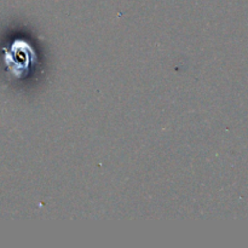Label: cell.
Masks as SVG:
<instances>
[{"label":"cell","instance_id":"obj_1","mask_svg":"<svg viewBox=\"0 0 248 248\" xmlns=\"http://www.w3.org/2000/svg\"><path fill=\"white\" fill-rule=\"evenodd\" d=\"M34 58L35 55L33 48L24 41H15L5 56L7 68L17 78L22 77L28 70L29 64L34 62Z\"/></svg>","mask_w":248,"mask_h":248}]
</instances>
